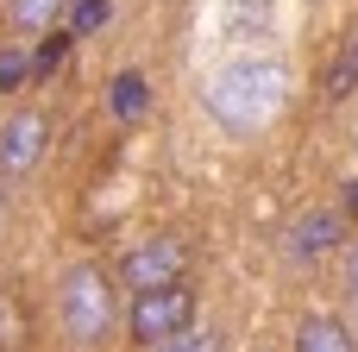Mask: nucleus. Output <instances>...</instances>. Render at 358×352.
Listing matches in <instances>:
<instances>
[{
	"instance_id": "nucleus-1",
	"label": "nucleus",
	"mask_w": 358,
	"mask_h": 352,
	"mask_svg": "<svg viewBox=\"0 0 358 352\" xmlns=\"http://www.w3.org/2000/svg\"><path fill=\"white\" fill-rule=\"evenodd\" d=\"M289 101V69L277 57H239L208 82V113L227 132H264Z\"/></svg>"
},
{
	"instance_id": "nucleus-2",
	"label": "nucleus",
	"mask_w": 358,
	"mask_h": 352,
	"mask_svg": "<svg viewBox=\"0 0 358 352\" xmlns=\"http://www.w3.org/2000/svg\"><path fill=\"white\" fill-rule=\"evenodd\" d=\"M57 321L69 334V346H107L113 328H120V296L107 283L101 265H76L57 290Z\"/></svg>"
},
{
	"instance_id": "nucleus-3",
	"label": "nucleus",
	"mask_w": 358,
	"mask_h": 352,
	"mask_svg": "<svg viewBox=\"0 0 358 352\" xmlns=\"http://www.w3.org/2000/svg\"><path fill=\"white\" fill-rule=\"evenodd\" d=\"M189 321H195V290H182V277L157 283V290H138V302H132V340H145V346L182 334Z\"/></svg>"
},
{
	"instance_id": "nucleus-4",
	"label": "nucleus",
	"mask_w": 358,
	"mask_h": 352,
	"mask_svg": "<svg viewBox=\"0 0 358 352\" xmlns=\"http://www.w3.org/2000/svg\"><path fill=\"white\" fill-rule=\"evenodd\" d=\"M182 271H189V246H182L176 233H157V239L132 246V252H126V265H120L126 290H157V283H176Z\"/></svg>"
},
{
	"instance_id": "nucleus-5",
	"label": "nucleus",
	"mask_w": 358,
	"mask_h": 352,
	"mask_svg": "<svg viewBox=\"0 0 358 352\" xmlns=\"http://www.w3.org/2000/svg\"><path fill=\"white\" fill-rule=\"evenodd\" d=\"M44 145H50V120L44 113H13L6 126H0V176H25L38 157H44Z\"/></svg>"
},
{
	"instance_id": "nucleus-6",
	"label": "nucleus",
	"mask_w": 358,
	"mask_h": 352,
	"mask_svg": "<svg viewBox=\"0 0 358 352\" xmlns=\"http://www.w3.org/2000/svg\"><path fill=\"white\" fill-rule=\"evenodd\" d=\"M340 233H346V220H340V214H308V220H296V227H289L283 252H289L296 265H315L321 252H334V246H340Z\"/></svg>"
},
{
	"instance_id": "nucleus-7",
	"label": "nucleus",
	"mask_w": 358,
	"mask_h": 352,
	"mask_svg": "<svg viewBox=\"0 0 358 352\" xmlns=\"http://www.w3.org/2000/svg\"><path fill=\"white\" fill-rule=\"evenodd\" d=\"M107 107H113V120H145L151 113V82L138 76V69H126V76H113V94H107Z\"/></svg>"
},
{
	"instance_id": "nucleus-8",
	"label": "nucleus",
	"mask_w": 358,
	"mask_h": 352,
	"mask_svg": "<svg viewBox=\"0 0 358 352\" xmlns=\"http://www.w3.org/2000/svg\"><path fill=\"white\" fill-rule=\"evenodd\" d=\"M296 352H358L352 334L340 328V321H327V315H308L302 328H296Z\"/></svg>"
},
{
	"instance_id": "nucleus-9",
	"label": "nucleus",
	"mask_w": 358,
	"mask_h": 352,
	"mask_svg": "<svg viewBox=\"0 0 358 352\" xmlns=\"http://www.w3.org/2000/svg\"><path fill=\"white\" fill-rule=\"evenodd\" d=\"M25 340H31L25 302H19V290H0V352H25Z\"/></svg>"
},
{
	"instance_id": "nucleus-10",
	"label": "nucleus",
	"mask_w": 358,
	"mask_h": 352,
	"mask_svg": "<svg viewBox=\"0 0 358 352\" xmlns=\"http://www.w3.org/2000/svg\"><path fill=\"white\" fill-rule=\"evenodd\" d=\"M57 13H63V0H6V25H19V31H50Z\"/></svg>"
},
{
	"instance_id": "nucleus-11",
	"label": "nucleus",
	"mask_w": 358,
	"mask_h": 352,
	"mask_svg": "<svg viewBox=\"0 0 358 352\" xmlns=\"http://www.w3.org/2000/svg\"><path fill=\"white\" fill-rule=\"evenodd\" d=\"M352 88H358V31H346V44H340V57H334V69H327V94L346 101Z\"/></svg>"
},
{
	"instance_id": "nucleus-12",
	"label": "nucleus",
	"mask_w": 358,
	"mask_h": 352,
	"mask_svg": "<svg viewBox=\"0 0 358 352\" xmlns=\"http://www.w3.org/2000/svg\"><path fill=\"white\" fill-rule=\"evenodd\" d=\"M113 19V0H76V13H69V38H88V31H101Z\"/></svg>"
},
{
	"instance_id": "nucleus-13",
	"label": "nucleus",
	"mask_w": 358,
	"mask_h": 352,
	"mask_svg": "<svg viewBox=\"0 0 358 352\" xmlns=\"http://www.w3.org/2000/svg\"><path fill=\"white\" fill-rule=\"evenodd\" d=\"M63 57H69V31H57V25H50V38L38 44V57H31V69H38V76H50V69H57Z\"/></svg>"
},
{
	"instance_id": "nucleus-14",
	"label": "nucleus",
	"mask_w": 358,
	"mask_h": 352,
	"mask_svg": "<svg viewBox=\"0 0 358 352\" xmlns=\"http://www.w3.org/2000/svg\"><path fill=\"white\" fill-rule=\"evenodd\" d=\"M151 352H220V340H214V334H189V328H182V334H170V340H157Z\"/></svg>"
},
{
	"instance_id": "nucleus-15",
	"label": "nucleus",
	"mask_w": 358,
	"mask_h": 352,
	"mask_svg": "<svg viewBox=\"0 0 358 352\" xmlns=\"http://www.w3.org/2000/svg\"><path fill=\"white\" fill-rule=\"evenodd\" d=\"M25 76H31V57H19V50H6V57H0V94H13V88H19Z\"/></svg>"
},
{
	"instance_id": "nucleus-16",
	"label": "nucleus",
	"mask_w": 358,
	"mask_h": 352,
	"mask_svg": "<svg viewBox=\"0 0 358 352\" xmlns=\"http://www.w3.org/2000/svg\"><path fill=\"white\" fill-rule=\"evenodd\" d=\"M346 296H352V309H358V246H352V258H346Z\"/></svg>"
},
{
	"instance_id": "nucleus-17",
	"label": "nucleus",
	"mask_w": 358,
	"mask_h": 352,
	"mask_svg": "<svg viewBox=\"0 0 358 352\" xmlns=\"http://www.w3.org/2000/svg\"><path fill=\"white\" fill-rule=\"evenodd\" d=\"M340 208H346V214H358V183H346V195H340Z\"/></svg>"
},
{
	"instance_id": "nucleus-18",
	"label": "nucleus",
	"mask_w": 358,
	"mask_h": 352,
	"mask_svg": "<svg viewBox=\"0 0 358 352\" xmlns=\"http://www.w3.org/2000/svg\"><path fill=\"white\" fill-rule=\"evenodd\" d=\"M0 227H6V189H0Z\"/></svg>"
}]
</instances>
